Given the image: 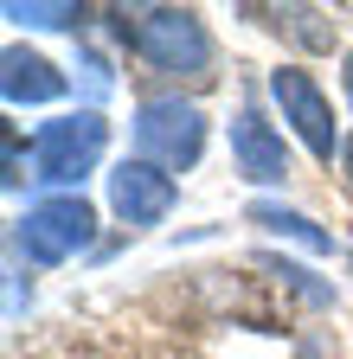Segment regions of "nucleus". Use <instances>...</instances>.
Masks as SVG:
<instances>
[{
	"mask_svg": "<svg viewBox=\"0 0 353 359\" xmlns=\"http://www.w3.org/2000/svg\"><path fill=\"white\" fill-rule=\"evenodd\" d=\"M122 39L161 77H212V65H218V45L193 7H148V13H135V26H122Z\"/></svg>",
	"mask_w": 353,
	"mask_h": 359,
	"instance_id": "1",
	"label": "nucleus"
},
{
	"mask_svg": "<svg viewBox=\"0 0 353 359\" xmlns=\"http://www.w3.org/2000/svg\"><path fill=\"white\" fill-rule=\"evenodd\" d=\"M109 148V122L97 109H77V116H58V122H39L32 135V180L39 187H77Z\"/></svg>",
	"mask_w": 353,
	"mask_h": 359,
	"instance_id": "2",
	"label": "nucleus"
},
{
	"mask_svg": "<svg viewBox=\"0 0 353 359\" xmlns=\"http://www.w3.org/2000/svg\"><path fill=\"white\" fill-rule=\"evenodd\" d=\"M91 231H97V212L84 205L77 193H52V199H39V205L20 212L13 250L26 263H39V269H52V263H71L84 244H91Z\"/></svg>",
	"mask_w": 353,
	"mask_h": 359,
	"instance_id": "3",
	"label": "nucleus"
},
{
	"mask_svg": "<svg viewBox=\"0 0 353 359\" xmlns=\"http://www.w3.org/2000/svg\"><path fill=\"white\" fill-rule=\"evenodd\" d=\"M206 154V109L187 97H148L135 109V161H154L180 173Z\"/></svg>",
	"mask_w": 353,
	"mask_h": 359,
	"instance_id": "4",
	"label": "nucleus"
},
{
	"mask_svg": "<svg viewBox=\"0 0 353 359\" xmlns=\"http://www.w3.org/2000/svg\"><path fill=\"white\" fill-rule=\"evenodd\" d=\"M270 97H277L283 122L302 135V148L315 154V161H334V154L347 148V135L334 128V103H328V90L308 77L302 65H277V71H270Z\"/></svg>",
	"mask_w": 353,
	"mask_h": 359,
	"instance_id": "5",
	"label": "nucleus"
},
{
	"mask_svg": "<svg viewBox=\"0 0 353 359\" xmlns=\"http://www.w3.org/2000/svg\"><path fill=\"white\" fill-rule=\"evenodd\" d=\"M109 205L128 231H148L173 212V173L154 161H116L109 167Z\"/></svg>",
	"mask_w": 353,
	"mask_h": 359,
	"instance_id": "6",
	"label": "nucleus"
},
{
	"mask_svg": "<svg viewBox=\"0 0 353 359\" xmlns=\"http://www.w3.org/2000/svg\"><path fill=\"white\" fill-rule=\"evenodd\" d=\"M232 161H238V173L251 187H283L289 180V148H283V135L257 116V103H238V116H232Z\"/></svg>",
	"mask_w": 353,
	"mask_h": 359,
	"instance_id": "7",
	"label": "nucleus"
},
{
	"mask_svg": "<svg viewBox=\"0 0 353 359\" xmlns=\"http://www.w3.org/2000/svg\"><path fill=\"white\" fill-rule=\"evenodd\" d=\"M0 97L13 109L20 103H58L65 97V71L52 58L26 52V45H7V52H0Z\"/></svg>",
	"mask_w": 353,
	"mask_h": 359,
	"instance_id": "8",
	"label": "nucleus"
},
{
	"mask_svg": "<svg viewBox=\"0 0 353 359\" xmlns=\"http://www.w3.org/2000/svg\"><path fill=\"white\" fill-rule=\"evenodd\" d=\"M270 32H289L302 52H328L334 45V20L321 13V7H251Z\"/></svg>",
	"mask_w": 353,
	"mask_h": 359,
	"instance_id": "9",
	"label": "nucleus"
},
{
	"mask_svg": "<svg viewBox=\"0 0 353 359\" xmlns=\"http://www.w3.org/2000/svg\"><path fill=\"white\" fill-rule=\"evenodd\" d=\"M251 224H263V231H277V238H295L302 250H315V257L334 250V238H328L308 212H289V205H277V199H257V205H251Z\"/></svg>",
	"mask_w": 353,
	"mask_h": 359,
	"instance_id": "10",
	"label": "nucleus"
},
{
	"mask_svg": "<svg viewBox=\"0 0 353 359\" xmlns=\"http://www.w3.org/2000/svg\"><path fill=\"white\" fill-rule=\"evenodd\" d=\"M7 20L13 26H71V20H84V7H71V0H13Z\"/></svg>",
	"mask_w": 353,
	"mask_h": 359,
	"instance_id": "11",
	"label": "nucleus"
},
{
	"mask_svg": "<svg viewBox=\"0 0 353 359\" xmlns=\"http://www.w3.org/2000/svg\"><path fill=\"white\" fill-rule=\"evenodd\" d=\"M340 167H347V187H353V135H347V148H340Z\"/></svg>",
	"mask_w": 353,
	"mask_h": 359,
	"instance_id": "12",
	"label": "nucleus"
},
{
	"mask_svg": "<svg viewBox=\"0 0 353 359\" xmlns=\"http://www.w3.org/2000/svg\"><path fill=\"white\" fill-rule=\"evenodd\" d=\"M295 359H328V353H321V346H315V340H308V346H302V353H295Z\"/></svg>",
	"mask_w": 353,
	"mask_h": 359,
	"instance_id": "13",
	"label": "nucleus"
},
{
	"mask_svg": "<svg viewBox=\"0 0 353 359\" xmlns=\"http://www.w3.org/2000/svg\"><path fill=\"white\" fill-rule=\"evenodd\" d=\"M347 103H353V52H347Z\"/></svg>",
	"mask_w": 353,
	"mask_h": 359,
	"instance_id": "14",
	"label": "nucleus"
}]
</instances>
